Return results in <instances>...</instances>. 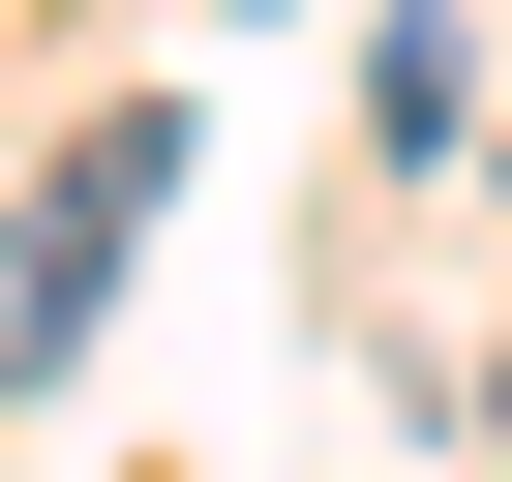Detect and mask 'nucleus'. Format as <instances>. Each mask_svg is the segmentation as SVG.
<instances>
[{
    "mask_svg": "<svg viewBox=\"0 0 512 482\" xmlns=\"http://www.w3.org/2000/svg\"><path fill=\"white\" fill-rule=\"evenodd\" d=\"M482 422H512V362H482Z\"/></svg>",
    "mask_w": 512,
    "mask_h": 482,
    "instance_id": "f03ea898",
    "label": "nucleus"
},
{
    "mask_svg": "<svg viewBox=\"0 0 512 482\" xmlns=\"http://www.w3.org/2000/svg\"><path fill=\"white\" fill-rule=\"evenodd\" d=\"M151 181H181V121H61V181L0 211V392H61V362H91V302H121Z\"/></svg>",
    "mask_w": 512,
    "mask_h": 482,
    "instance_id": "f257e3e1",
    "label": "nucleus"
}]
</instances>
